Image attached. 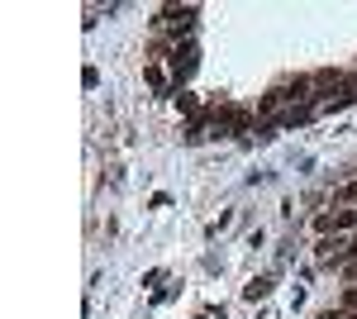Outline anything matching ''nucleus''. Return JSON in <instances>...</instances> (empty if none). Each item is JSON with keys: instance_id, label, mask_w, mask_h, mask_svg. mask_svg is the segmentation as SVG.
<instances>
[{"instance_id": "obj_1", "label": "nucleus", "mask_w": 357, "mask_h": 319, "mask_svg": "<svg viewBox=\"0 0 357 319\" xmlns=\"http://www.w3.org/2000/svg\"><path fill=\"white\" fill-rule=\"evenodd\" d=\"M314 258H319V262H343V258H348V234L319 239V243H314Z\"/></svg>"}, {"instance_id": "obj_2", "label": "nucleus", "mask_w": 357, "mask_h": 319, "mask_svg": "<svg viewBox=\"0 0 357 319\" xmlns=\"http://www.w3.org/2000/svg\"><path fill=\"white\" fill-rule=\"evenodd\" d=\"M143 77H148V86H153L158 96H172V81H167V72L158 67V62H148V67H143Z\"/></svg>"}, {"instance_id": "obj_3", "label": "nucleus", "mask_w": 357, "mask_h": 319, "mask_svg": "<svg viewBox=\"0 0 357 319\" xmlns=\"http://www.w3.org/2000/svg\"><path fill=\"white\" fill-rule=\"evenodd\" d=\"M305 119H310V110H305V105H296V110H286V114H281L276 124H281V129H296V124H305Z\"/></svg>"}, {"instance_id": "obj_4", "label": "nucleus", "mask_w": 357, "mask_h": 319, "mask_svg": "<svg viewBox=\"0 0 357 319\" xmlns=\"http://www.w3.org/2000/svg\"><path fill=\"white\" fill-rule=\"evenodd\" d=\"M267 291H272V276H252V281H248V300H262V295H267Z\"/></svg>"}, {"instance_id": "obj_5", "label": "nucleus", "mask_w": 357, "mask_h": 319, "mask_svg": "<svg viewBox=\"0 0 357 319\" xmlns=\"http://www.w3.org/2000/svg\"><path fill=\"white\" fill-rule=\"evenodd\" d=\"M333 200H338V205H348V210H357V181L338 186V191H333Z\"/></svg>"}, {"instance_id": "obj_6", "label": "nucleus", "mask_w": 357, "mask_h": 319, "mask_svg": "<svg viewBox=\"0 0 357 319\" xmlns=\"http://www.w3.org/2000/svg\"><path fill=\"white\" fill-rule=\"evenodd\" d=\"M348 258H357V234H353V239H348Z\"/></svg>"}]
</instances>
